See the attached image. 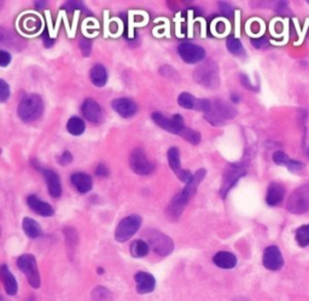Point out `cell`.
Wrapping results in <instances>:
<instances>
[{"instance_id":"44dd1931","label":"cell","mask_w":309,"mask_h":301,"mask_svg":"<svg viewBox=\"0 0 309 301\" xmlns=\"http://www.w3.org/2000/svg\"><path fill=\"white\" fill-rule=\"evenodd\" d=\"M213 262L215 265L221 267V269L230 270L237 265V257L230 252H219L214 255Z\"/></svg>"},{"instance_id":"d6a6232c","label":"cell","mask_w":309,"mask_h":301,"mask_svg":"<svg viewBox=\"0 0 309 301\" xmlns=\"http://www.w3.org/2000/svg\"><path fill=\"white\" fill-rule=\"evenodd\" d=\"M10 97V88L4 79L0 80V102H6Z\"/></svg>"},{"instance_id":"7c38bea8","label":"cell","mask_w":309,"mask_h":301,"mask_svg":"<svg viewBox=\"0 0 309 301\" xmlns=\"http://www.w3.org/2000/svg\"><path fill=\"white\" fill-rule=\"evenodd\" d=\"M262 262H263V266L271 271L280 270L284 265L283 255L279 248L275 246H270L264 249Z\"/></svg>"},{"instance_id":"cb8c5ba5","label":"cell","mask_w":309,"mask_h":301,"mask_svg":"<svg viewBox=\"0 0 309 301\" xmlns=\"http://www.w3.org/2000/svg\"><path fill=\"white\" fill-rule=\"evenodd\" d=\"M168 162H169L170 168L175 173L176 177H179L184 169L181 168L179 149L175 148V146L168 150Z\"/></svg>"},{"instance_id":"e575fe53","label":"cell","mask_w":309,"mask_h":301,"mask_svg":"<svg viewBox=\"0 0 309 301\" xmlns=\"http://www.w3.org/2000/svg\"><path fill=\"white\" fill-rule=\"evenodd\" d=\"M219 9L224 16L227 18H231L233 16V8L226 2H219Z\"/></svg>"},{"instance_id":"9a60e30c","label":"cell","mask_w":309,"mask_h":301,"mask_svg":"<svg viewBox=\"0 0 309 301\" xmlns=\"http://www.w3.org/2000/svg\"><path fill=\"white\" fill-rule=\"evenodd\" d=\"M82 114L83 116L91 122L98 123L103 118L102 108L95 99L89 98L83 102L82 104Z\"/></svg>"},{"instance_id":"f35d334b","label":"cell","mask_w":309,"mask_h":301,"mask_svg":"<svg viewBox=\"0 0 309 301\" xmlns=\"http://www.w3.org/2000/svg\"><path fill=\"white\" fill-rule=\"evenodd\" d=\"M107 168L105 165H103V163H100V165L97 166L96 168V175L98 177H106L107 176Z\"/></svg>"},{"instance_id":"8fae6325","label":"cell","mask_w":309,"mask_h":301,"mask_svg":"<svg viewBox=\"0 0 309 301\" xmlns=\"http://www.w3.org/2000/svg\"><path fill=\"white\" fill-rule=\"evenodd\" d=\"M178 52H179L181 59L190 64H196V63L203 61L206 57V50L192 42L180 44L178 48Z\"/></svg>"},{"instance_id":"7bdbcfd3","label":"cell","mask_w":309,"mask_h":301,"mask_svg":"<svg viewBox=\"0 0 309 301\" xmlns=\"http://www.w3.org/2000/svg\"><path fill=\"white\" fill-rule=\"evenodd\" d=\"M307 156H308V157H309V149H308V150H307Z\"/></svg>"},{"instance_id":"5bb4252c","label":"cell","mask_w":309,"mask_h":301,"mask_svg":"<svg viewBox=\"0 0 309 301\" xmlns=\"http://www.w3.org/2000/svg\"><path fill=\"white\" fill-rule=\"evenodd\" d=\"M134 281L137 283V292L139 294H149L156 287V280L149 272L140 271L134 276Z\"/></svg>"},{"instance_id":"e0dca14e","label":"cell","mask_w":309,"mask_h":301,"mask_svg":"<svg viewBox=\"0 0 309 301\" xmlns=\"http://www.w3.org/2000/svg\"><path fill=\"white\" fill-rule=\"evenodd\" d=\"M41 172L43 177H45L46 183H48L50 195L55 197V199H58L62 195V185H60L59 177L53 170L50 169H41Z\"/></svg>"},{"instance_id":"8d00e7d4","label":"cell","mask_w":309,"mask_h":301,"mask_svg":"<svg viewBox=\"0 0 309 301\" xmlns=\"http://www.w3.org/2000/svg\"><path fill=\"white\" fill-rule=\"evenodd\" d=\"M57 160H58L59 165L67 166V165H69V163H72L73 156H72V154H70L69 152H64Z\"/></svg>"},{"instance_id":"ee69618b","label":"cell","mask_w":309,"mask_h":301,"mask_svg":"<svg viewBox=\"0 0 309 301\" xmlns=\"http://www.w3.org/2000/svg\"><path fill=\"white\" fill-rule=\"evenodd\" d=\"M308 4H309V2H308Z\"/></svg>"},{"instance_id":"5b68a950","label":"cell","mask_w":309,"mask_h":301,"mask_svg":"<svg viewBox=\"0 0 309 301\" xmlns=\"http://www.w3.org/2000/svg\"><path fill=\"white\" fill-rule=\"evenodd\" d=\"M140 225H142V218L137 214L127 217V218L122 219L117 225L115 230V239L119 242H126L127 240H129L138 230H139Z\"/></svg>"},{"instance_id":"74e56055","label":"cell","mask_w":309,"mask_h":301,"mask_svg":"<svg viewBox=\"0 0 309 301\" xmlns=\"http://www.w3.org/2000/svg\"><path fill=\"white\" fill-rule=\"evenodd\" d=\"M10 62H11V56H10V53L2 50V51H0V66L6 67L10 64Z\"/></svg>"},{"instance_id":"603a6c76","label":"cell","mask_w":309,"mask_h":301,"mask_svg":"<svg viewBox=\"0 0 309 301\" xmlns=\"http://www.w3.org/2000/svg\"><path fill=\"white\" fill-rule=\"evenodd\" d=\"M23 230H25L26 235L30 237V239H38L41 236L42 230L38 223L32 218H25L23 219Z\"/></svg>"},{"instance_id":"ab89813d","label":"cell","mask_w":309,"mask_h":301,"mask_svg":"<svg viewBox=\"0 0 309 301\" xmlns=\"http://www.w3.org/2000/svg\"><path fill=\"white\" fill-rule=\"evenodd\" d=\"M251 42H253V45H254L256 49H261L262 46H263L264 44H267V40H266V38L253 39V40H251Z\"/></svg>"},{"instance_id":"4316f807","label":"cell","mask_w":309,"mask_h":301,"mask_svg":"<svg viewBox=\"0 0 309 301\" xmlns=\"http://www.w3.org/2000/svg\"><path fill=\"white\" fill-rule=\"evenodd\" d=\"M149 243L145 242V241L143 240H136L134 242H132V245H130V254L134 257H143L147 255V253H149Z\"/></svg>"},{"instance_id":"ba28073f","label":"cell","mask_w":309,"mask_h":301,"mask_svg":"<svg viewBox=\"0 0 309 301\" xmlns=\"http://www.w3.org/2000/svg\"><path fill=\"white\" fill-rule=\"evenodd\" d=\"M245 175V167L241 163H231L225 169L223 177V184H221L220 195L221 197H226L230 190L236 185L238 179Z\"/></svg>"},{"instance_id":"f546056e","label":"cell","mask_w":309,"mask_h":301,"mask_svg":"<svg viewBox=\"0 0 309 301\" xmlns=\"http://www.w3.org/2000/svg\"><path fill=\"white\" fill-rule=\"evenodd\" d=\"M180 137H183L184 139H186L187 142H190L191 144H198L201 142V135L197 131H193V130L189 128V127L185 126L183 128V131L179 133Z\"/></svg>"},{"instance_id":"d4e9b609","label":"cell","mask_w":309,"mask_h":301,"mask_svg":"<svg viewBox=\"0 0 309 301\" xmlns=\"http://www.w3.org/2000/svg\"><path fill=\"white\" fill-rule=\"evenodd\" d=\"M178 103H179V105L181 106V108L198 110L200 99L194 98V97L189 92H183V93H180L179 97H178Z\"/></svg>"},{"instance_id":"ac0fdd59","label":"cell","mask_w":309,"mask_h":301,"mask_svg":"<svg viewBox=\"0 0 309 301\" xmlns=\"http://www.w3.org/2000/svg\"><path fill=\"white\" fill-rule=\"evenodd\" d=\"M285 188L279 183H272L270 184L267 190L266 202L270 206H278L280 205L281 201L284 200Z\"/></svg>"},{"instance_id":"7402d4cb","label":"cell","mask_w":309,"mask_h":301,"mask_svg":"<svg viewBox=\"0 0 309 301\" xmlns=\"http://www.w3.org/2000/svg\"><path fill=\"white\" fill-rule=\"evenodd\" d=\"M90 78L91 81L95 83L98 88H103L107 81V73L106 69L104 68L102 64H96L91 69L90 72Z\"/></svg>"},{"instance_id":"52a82bcc","label":"cell","mask_w":309,"mask_h":301,"mask_svg":"<svg viewBox=\"0 0 309 301\" xmlns=\"http://www.w3.org/2000/svg\"><path fill=\"white\" fill-rule=\"evenodd\" d=\"M147 243L153 252L161 256L169 255L174 250V243L170 237L159 231H150L147 233Z\"/></svg>"},{"instance_id":"484cf974","label":"cell","mask_w":309,"mask_h":301,"mask_svg":"<svg viewBox=\"0 0 309 301\" xmlns=\"http://www.w3.org/2000/svg\"><path fill=\"white\" fill-rule=\"evenodd\" d=\"M67 130L72 136H81L85 132V122L82 119L73 116L67 123Z\"/></svg>"},{"instance_id":"2e32d148","label":"cell","mask_w":309,"mask_h":301,"mask_svg":"<svg viewBox=\"0 0 309 301\" xmlns=\"http://www.w3.org/2000/svg\"><path fill=\"white\" fill-rule=\"evenodd\" d=\"M27 203H28L29 208L32 210H34L36 214L41 217H52L55 210H53L52 206L46 203L45 201L40 200L38 196L35 195H30L27 199Z\"/></svg>"},{"instance_id":"9c48e42d","label":"cell","mask_w":309,"mask_h":301,"mask_svg":"<svg viewBox=\"0 0 309 301\" xmlns=\"http://www.w3.org/2000/svg\"><path fill=\"white\" fill-rule=\"evenodd\" d=\"M129 166L136 175L147 176L153 170V165L147 159L144 150L140 148L134 149L129 156Z\"/></svg>"},{"instance_id":"4dcf8cb0","label":"cell","mask_w":309,"mask_h":301,"mask_svg":"<svg viewBox=\"0 0 309 301\" xmlns=\"http://www.w3.org/2000/svg\"><path fill=\"white\" fill-rule=\"evenodd\" d=\"M92 297L95 301H110L112 300V293L104 287H97L93 289Z\"/></svg>"},{"instance_id":"ffe728a7","label":"cell","mask_w":309,"mask_h":301,"mask_svg":"<svg viewBox=\"0 0 309 301\" xmlns=\"http://www.w3.org/2000/svg\"><path fill=\"white\" fill-rule=\"evenodd\" d=\"M0 277H2L6 293H8L9 295H16L18 289L17 282H16V278L13 277L12 273L10 272V270L6 265H3L2 269H0Z\"/></svg>"},{"instance_id":"836d02e7","label":"cell","mask_w":309,"mask_h":301,"mask_svg":"<svg viewBox=\"0 0 309 301\" xmlns=\"http://www.w3.org/2000/svg\"><path fill=\"white\" fill-rule=\"evenodd\" d=\"M29 26H32V31L33 32L38 29L39 23H38V19L34 18V16L27 17V18H25V21H23V28H25L26 31H29V28H30Z\"/></svg>"},{"instance_id":"7a4b0ae2","label":"cell","mask_w":309,"mask_h":301,"mask_svg":"<svg viewBox=\"0 0 309 301\" xmlns=\"http://www.w3.org/2000/svg\"><path fill=\"white\" fill-rule=\"evenodd\" d=\"M237 110L231 104L220 99L211 100V105L209 112L204 114L206 119L211 125L221 126L225 125L228 120L233 119L236 116Z\"/></svg>"},{"instance_id":"6da1fadb","label":"cell","mask_w":309,"mask_h":301,"mask_svg":"<svg viewBox=\"0 0 309 301\" xmlns=\"http://www.w3.org/2000/svg\"><path fill=\"white\" fill-rule=\"evenodd\" d=\"M43 113V102L39 95H28L19 102L17 114L19 119L25 122L38 120Z\"/></svg>"},{"instance_id":"f1b7e54d","label":"cell","mask_w":309,"mask_h":301,"mask_svg":"<svg viewBox=\"0 0 309 301\" xmlns=\"http://www.w3.org/2000/svg\"><path fill=\"white\" fill-rule=\"evenodd\" d=\"M295 239H296V242L301 247L309 246V224L298 227V229L296 230V235H295Z\"/></svg>"},{"instance_id":"60d3db41","label":"cell","mask_w":309,"mask_h":301,"mask_svg":"<svg viewBox=\"0 0 309 301\" xmlns=\"http://www.w3.org/2000/svg\"><path fill=\"white\" fill-rule=\"evenodd\" d=\"M35 5L38 6V9H43L46 5V2H36Z\"/></svg>"},{"instance_id":"3957f363","label":"cell","mask_w":309,"mask_h":301,"mask_svg":"<svg viewBox=\"0 0 309 301\" xmlns=\"http://www.w3.org/2000/svg\"><path fill=\"white\" fill-rule=\"evenodd\" d=\"M196 82L207 89H216L220 83L219 68L213 61L204 62L202 66L197 67L193 73Z\"/></svg>"},{"instance_id":"b9f144b4","label":"cell","mask_w":309,"mask_h":301,"mask_svg":"<svg viewBox=\"0 0 309 301\" xmlns=\"http://www.w3.org/2000/svg\"><path fill=\"white\" fill-rule=\"evenodd\" d=\"M232 100H233L234 103H237L238 100H239V98H238V97L236 95H233V96H232Z\"/></svg>"},{"instance_id":"1f68e13d","label":"cell","mask_w":309,"mask_h":301,"mask_svg":"<svg viewBox=\"0 0 309 301\" xmlns=\"http://www.w3.org/2000/svg\"><path fill=\"white\" fill-rule=\"evenodd\" d=\"M273 161L275 165L285 166L289 168V166H290L292 160L289 159V156L284 152H275L273 154Z\"/></svg>"},{"instance_id":"4fadbf2b","label":"cell","mask_w":309,"mask_h":301,"mask_svg":"<svg viewBox=\"0 0 309 301\" xmlns=\"http://www.w3.org/2000/svg\"><path fill=\"white\" fill-rule=\"evenodd\" d=\"M113 108L121 118L125 119L132 118L133 115H136L138 110L136 103L129 98H117L113 100Z\"/></svg>"},{"instance_id":"30bf717a","label":"cell","mask_w":309,"mask_h":301,"mask_svg":"<svg viewBox=\"0 0 309 301\" xmlns=\"http://www.w3.org/2000/svg\"><path fill=\"white\" fill-rule=\"evenodd\" d=\"M152 120L161 128L166 130V131L170 133H175V135H179L185 127L183 116L179 115V114H175L172 118H166L161 113H153Z\"/></svg>"},{"instance_id":"8992f818","label":"cell","mask_w":309,"mask_h":301,"mask_svg":"<svg viewBox=\"0 0 309 301\" xmlns=\"http://www.w3.org/2000/svg\"><path fill=\"white\" fill-rule=\"evenodd\" d=\"M288 209L291 213L302 214L309 210V185H302L295 190L288 201Z\"/></svg>"},{"instance_id":"277c9868","label":"cell","mask_w":309,"mask_h":301,"mask_svg":"<svg viewBox=\"0 0 309 301\" xmlns=\"http://www.w3.org/2000/svg\"><path fill=\"white\" fill-rule=\"evenodd\" d=\"M17 266L26 275L30 286L35 289L39 288L40 284H41V280H40L35 257L32 254H25V255L19 256L17 259Z\"/></svg>"},{"instance_id":"d6986e66","label":"cell","mask_w":309,"mask_h":301,"mask_svg":"<svg viewBox=\"0 0 309 301\" xmlns=\"http://www.w3.org/2000/svg\"><path fill=\"white\" fill-rule=\"evenodd\" d=\"M72 184L80 193H87L92 189V178L86 173L77 172L72 176Z\"/></svg>"},{"instance_id":"83f0119b","label":"cell","mask_w":309,"mask_h":301,"mask_svg":"<svg viewBox=\"0 0 309 301\" xmlns=\"http://www.w3.org/2000/svg\"><path fill=\"white\" fill-rule=\"evenodd\" d=\"M226 46H227L228 51H230L232 55H234V56H244L245 55V50H244L243 44L240 42V40L234 38V36H230V38L227 39Z\"/></svg>"},{"instance_id":"d590c367","label":"cell","mask_w":309,"mask_h":301,"mask_svg":"<svg viewBox=\"0 0 309 301\" xmlns=\"http://www.w3.org/2000/svg\"><path fill=\"white\" fill-rule=\"evenodd\" d=\"M80 50H81L83 56L89 57L91 53V50H92V44H91L90 40L82 39L81 41H80Z\"/></svg>"}]
</instances>
